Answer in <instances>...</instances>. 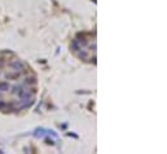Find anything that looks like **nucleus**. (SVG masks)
Here are the masks:
<instances>
[{"mask_svg":"<svg viewBox=\"0 0 167 154\" xmlns=\"http://www.w3.org/2000/svg\"><path fill=\"white\" fill-rule=\"evenodd\" d=\"M70 48H71L74 52H78V51L82 49V46H81V43L78 41V39H74V40L71 41V44H70Z\"/></svg>","mask_w":167,"mask_h":154,"instance_id":"4","label":"nucleus"},{"mask_svg":"<svg viewBox=\"0 0 167 154\" xmlns=\"http://www.w3.org/2000/svg\"><path fill=\"white\" fill-rule=\"evenodd\" d=\"M8 65H9L11 69L17 70V71H22L23 67H25V65H23V62L21 61V60H13V61H11Z\"/></svg>","mask_w":167,"mask_h":154,"instance_id":"1","label":"nucleus"},{"mask_svg":"<svg viewBox=\"0 0 167 154\" xmlns=\"http://www.w3.org/2000/svg\"><path fill=\"white\" fill-rule=\"evenodd\" d=\"M47 144H49V145H53L55 142H53V140H49V139H47Z\"/></svg>","mask_w":167,"mask_h":154,"instance_id":"9","label":"nucleus"},{"mask_svg":"<svg viewBox=\"0 0 167 154\" xmlns=\"http://www.w3.org/2000/svg\"><path fill=\"white\" fill-rule=\"evenodd\" d=\"M25 85H30V84H37V76L35 75H31V76H26L25 78V82H23Z\"/></svg>","mask_w":167,"mask_h":154,"instance_id":"5","label":"nucleus"},{"mask_svg":"<svg viewBox=\"0 0 167 154\" xmlns=\"http://www.w3.org/2000/svg\"><path fill=\"white\" fill-rule=\"evenodd\" d=\"M9 88H11V85L7 80L0 82V92H7V91H9Z\"/></svg>","mask_w":167,"mask_h":154,"instance_id":"6","label":"nucleus"},{"mask_svg":"<svg viewBox=\"0 0 167 154\" xmlns=\"http://www.w3.org/2000/svg\"><path fill=\"white\" fill-rule=\"evenodd\" d=\"M11 93L12 95H17L18 97H21L22 95H23V92H25V89H23V85L22 84H17V85H13V87H11Z\"/></svg>","mask_w":167,"mask_h":154,"instance_id":"2","label":"nucleus"},{"mask_svg":"<svg viewBox=\"0 0 167 154\" xmlns=\"http://www.w3.org/2000/svg\"><path fill=\"white\" fill-rule=\"evenodd\" d=\"M78 52H79V51H78ZM78 56H79V58H82V60H87V58H88V55H87L86 51H82V52H79Z\"/></svg>","mask_w":167,"mask_h":154,"instance_id":"7","label":"nucleus"},{"mask_svg":"<svg viewBox=\"0 0 167 154\" xmlns=\"http://www.w3.org/2000/svg\"><path fill=\"white\" fill-rule=\"evenodd\" d=\"M5 108V102L3 100H0V110H3Z\"/></svg>","mask_w":167,"mask_h":154,"instance_id":"8","label":"nucleus"},{"mask_svg":"<svg viewBox=\"0 0 167 154\" xmlns=\"http://www.w3.org/2000/svg\"><path fill=\"white\" fill-rule=\"evenodd\" d=\"M20 76H21V71L13 70V71H11V73H8V74L5 75V78L9 79V80H17V79H20Z\"/></svg>","mask_w":167,"mask_h":154,"instance_id":"3","label":"nucleus"}]
</instances>
